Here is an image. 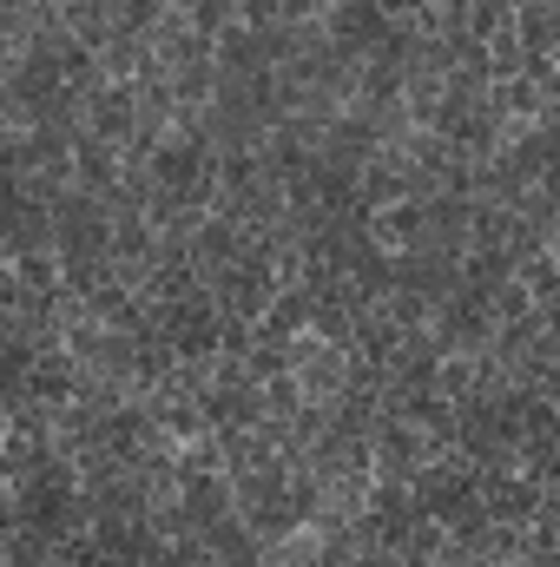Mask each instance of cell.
Listing matches in <instances>:
<instances>
[{
	"mask_svg": "<svg viewBox=\"0 0 560 567\" xmlns=\"http://www.w3.org/2000/svg\"><path fill=\"white\" fill-rule=\"evenodd\" d=\"M515 27H521L528 53H541V60H554V53H560V13H554V0H548V7H515Z\"/></svg>",
	"mask_w": 560,
	"mask_h": 567,
	"instance_id": "obj_2",
	"label": "cell"
},
{
	"mask_svg": "<svg viewBox=\"0 0 560 567\" xmlns=\"http://www.w3.org/2000/svg\"><path fill=\"white\" fill-rule=\"evenodd\" d=\"M178 502H185L191 528H198V535H211L218 522H231V515H238V482H231L225 468H211V475H185V482H178Z\"/></svg>",
	"mask_w": 560,
	"mask_h": 567,
	"instance_id": "obj_1",
	"label": "cell"
},
{
	"mask_svg": "<svg viewBox=\"0 0 560 567\" xmlns=\"http://www.w3.org/2000/svg\"><path fill=\"white\" fill-rule=\"evenodd\" d=\"M515 7H548V0H515Z\"/></svg>",
	"mask_w": 560,
	"mask_h": 567,
	"instance_id": "obj_3",
	"label": "cell"
}]
</instances>
